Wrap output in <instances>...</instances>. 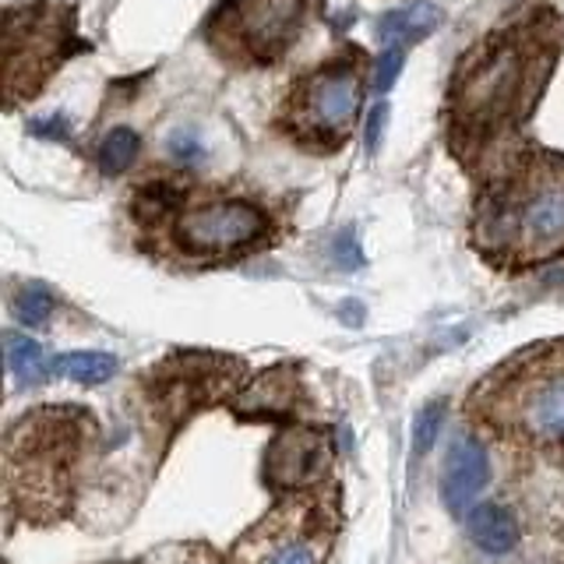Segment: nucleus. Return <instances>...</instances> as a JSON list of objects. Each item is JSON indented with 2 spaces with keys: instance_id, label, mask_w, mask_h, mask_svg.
Wrapping results in <instances>:
<instances>
[{
  "instance_id": "19",
  "label": "nucleus",
  "mask_w": 564,
  "mask_h": 564,
  "mask_svg": "<svg viewBox=\"0 0 564 564\" xmlns=\"http://www.w3.org/2000/svg\"><path fill=\"white\" fill-rule=\"evenodd\" d=\"M268 564H318V554H315V547L300 540V543H286V547H279Z\"/></svg>"
},
{
  "instance_id": "16",
  "label": "nucleus",
  "mask_w": 564,
  "mask_h": 564,
  "mask_svg": "<svg viewBox=\"0 0 564 564\" xmlns=\"http://www.w3.org/2000/svg\"><path fill=\"white\" fill-rule=\"evenodd\" d=\"M332 258L343 272H357V268L363 265V251L357 244V236H352V230H343L332 240Z\"/></svg>"
},
{
  "instance_id": "6",
  "label": "nucleus",
  "mask_w": 564,
  "mask_h": 564,
  "mask_svg": "<svg viewBox=\"0 0 564 564\" xmlns=\"http://www.w3.org/2000/svg\"><path fill=\"white\" fill-rule=\"evenodd\" d=\"M465 529H470V540L484 550V554H493V557L518 547V522L504 504L479 501L476 508H470V515H465Z\"/></svg>"
},
{
  "instance_id": "2",
  "label": "nucleus",
  "mask_w": 564,
  "mask_h": 564,
  "mask_svg": "<svg viewBox=\"0 0 564 564\" xmlns=\"http://www.w3.org/2000/svg\"><path fill=\"white\" fill-rule=\"evenodd\" d=\"M265 216L247 202H216L205 208H191L177 222V240L194 254H219L236 251L261 236Z\"/></svg>"
},
{
  "instance_id": "18",
  "label": "nucleus",
  "mask_w": 564,
  "mask_h": 564,
  "mask_svg": "<svg viewBox=\"0 0 564 564\" xmlns=\"http://www.w3.org/2000/svg\"><path fill=\"white\" fill-rule=\"evenodd\" d=\"M28 131H33L36 138H50V141H64L70 134V124L64 113H53V117H36L33 124H28Z\"/></svg>"
},
{
  "instance_id": "5",
  "label": "nucleus",
  "mask_w": 564,
  "mask_h": 564,
  "mask_svg": "<svg viewBox=\"0 0 564 564\" xmlns=\"http://www.w3.org/2000/svg\"><path fill=\"white\" fill-rule=\"evenodd\" d=\"M360 106V81L352 70H324L321 78L310 85L307 99V117L315 120L321 131H346L349 120L357 117Z\"/></svg>"
},
{
  "instance_id": "17",
  "label": "nucleus",
  "mask_w": 564,
  "mask_h": 564,
  "mask_svg": "<svg viewBox=\"0 0 564 564\" xmlns=\"http://www.w3.org/2000/svg\"><path fill=\"white\" fill-rule=\"evenodd\" d=\"M385 127H388V103H374L371 110H367V120H363V145L371 155L381 149V134H385Z\"/></svg>"
},
{
  "instance_id": "4",
  "label": "nucleus",
  "mask_w": 564,
  "mask_h": 564,
  "mask_svg": "<svg viewBox=\"0 0 564 564\" xmlns=\"http://www.w3.org/2000/svg\"><path fill=\"white\" fill-rule=\"evenodd\" d=\"M304 8L307 0H247L244 33L251 39L254 53L275 56L279 50H286L296 25L304 22Z\"/></svg>"
},
{
  "instance_id": "1",
  "label": "nucleus",
  "mask_w": 564,
  "mask_h": 564,
  "mask_svg": "<svg viewBox=\"0 0 564 564\" xmlns=\"http://www.w3.org/2000/svg\"><path fill=\"white\" fill-rule=\"evenodd\" d=\"M522 85V56L515 47H493L465 75L459 89V113L470 124L501 120Z\"/></svg>"
},
{
  "instance_id": "21",
  "label": "nucleus",
  "mask_w": 564,
  "mask_h": 564,
  "mask_svg": "<svg viewBox=\"0 0 564 564\" xmlns=\"http://www.w3.org/2000/svg\"><path fill=\"white\" fill-rule=\"evenodd\" d=\"M338 315H343L349 324H360V315H363V307L357 304V300H349V304H343V310H338Z\"/></svg>"
},
{
  "instance_id": "20",
  "label": "nucleus",
  "mask_w": 564,
  "mask_h": 564,
  "mask_svg": "<svg viewBox=\"0 0 564 564\" xmlns=\"http://www.w3.org/2000/svg\"><path fill=\"white\" fill-rule=\"evenodd\" d=\"M166 145H169V155H174V159H197V155H202V145H197L188 131H177Z\"/></svg>"
},
{
  "instance_id": "3",
  "label": "nucleus",
  "mask_w": 564,
  "mask_h": 564,
  "mask_svg": "<svg viewBox=\"0 0 564 564\" xmlns=\"http://www.w3.org/2000/svg\"><path fill=\"white\" fill-rule=\"evenodd\" d=\"M490 484V456L479 437L462 434L459 441H451L448 459H445V476H441V498L451 515H465L470 504L487 490Z\"/></svg>"
},
{
  "instance_id": "8",
  "label": "nucleus",
  "mask_w": 564,
  "mask_h": 564,
  "mask_svg": "<svg viewBox=\"0 0 564 564\" xmlns=\"http://www.w3.org/2000/svg\"><path fill=\"white\" fill-rule=\"evenodd\" d=\"M522 236L533 244H557L564 240V188H543L522 205Z\"/></svg>"
},
{
  "instance_id": "10",
  "label": "nucleus",
  "mask_w": 564,
  "mask_h": 564,
  "mask_svg": "<svg viewBox=\"0 0 564 564\" xmlns=\"http://www.w3.org/2000/svg\"><path fill=\"white\" fill-rule=\"evenodd\" d=\"M56 377H70L78 385H103L113 374H117V357L103 349H75V352H61L56 360H50Z\"/></svg>"
},
{
  "instance_id": "12",
  "label": "nucleus",
  "mask_w": 564,
  "mask_h": 564,
  "mask_svg": "<svg viewBox=\"0 0 564 564\" xmlns=\"http://www.w3.org/2000/svg\"><path fill=\"white\" fill-rule=\"evenodd\" d=\"M141 152V138L131 127H113V131L99 141V169L103 177H120L134 166Z\"/></svg>"
},
{
  "instance_id": "14",
  "label": "nucleus",
  "mask_w": 564,
  "mask_h": 564,
  "mask_svg": "<svg viewBox=\"0 0 564 564\" xmlns=\"http://www.w3.org/2000/svg\"><path fill=\"white\" fill-rule=\"evenodd\" d=\"M445 409H448L445 399H434L413 416V451L416 456H427V451L437 445V434H441V427H445Z\"/></svg>"
},
{
  "instance_id": "15",
  "label": "nucleus",
  "mask_w": 564,
  "mask_h": 564,
  "mask_svg": "<svg viewBox=\"0 0 564 564\" xmlns=\"http://www.w3.org/2000/svg\"><path fill=\"white\" fill-rule=\"evenodd\" d=\"M402 64H406L402 47H388L385 53H381L377 61H374V78H371L374 92H381V95L392 92L395 81H399V75H402Z\"/></svg>"
},
{
  "instance_id": "11",
  "label": "nucleus",
  "mask_w": 564,
  "mask_h": 564,
  "mask_svg": "<svg viewBox=\"0 0 564 564\" xmlns=\"http://www.w3.org/2000/svg\"><path fill=\"white\" fill-rule=\"evenodd\" d=\"M4 349H8L11 374L18 377L22 385H42L47 374H53V367L47 363V352H42V346L36 343V338H28L22 332H8Z\"/></svg>"
},
{
  "instance_id": "7",
  "label": "nucleus",
  "mask_w": 564,
  "mask_h": 564,
  "mask_svg": "<svg viewBox=\"0 0 564 564\" xmlns=\"http://www.w3.org/2000/svg\"><path fill=\"white\" fill-rule=\"evenodd\" d=\"M445 22V11L431 4V0H413V4L406 8H395L388 14H381L374 33L381 42H395V47H402V42H420L427 39L431 33H437Z\"/></svg>"
},
{
  "instance_id": "13",
  "label": "nucleus",
  "mask_w": 564,
  "mask_h": 564,
  "mask_svg": "<svg viewBox=\"0 0 564 564\" xmlns=\"http://www.w3.org/2000/svg\"><path fill=\"white\" fill-rule=\"evenodd\" d=\"M53 293L47 286H39V282H28V286H22L18 293H14L11 300V315L18 318L22 324H28V329H36V324L50 321L53 315Z\"/></svg>"
},
{
  "instance_id": "9",
  "label": "nucleus",
  "mask_w": 564,
  "mask_h": 564,
  "mask_svg": "<svg viewBox=\"0 0 564 564\" xmlns=\"http://www.w3.org/2000/svg\"><path fill=\"white\" fill-rule=\"evenodd\" d=\"M522 416H526V427L536 437H564V377L536 388Z\"/></svg>"
}]
</instances>
